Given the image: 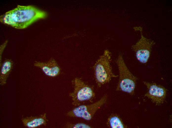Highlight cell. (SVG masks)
<instances>
[{
  "mask_svg": "<svg viewBox=\"0 0 172 128\" xmlns=\"http://www.w3.org/2000/svg\"><path fill=\"white\" fill-rule=\"evenodd\" d=\"M47 14L32 5H18L0 16V21L15 28H25L37 20L45 18Z\"/></svg>",
  "mask_w": 172,
  "mask_h": 128,
  "instance_id": "1",
  "label": "cell"
},
{
  "mask_svg": "<svg viewBox=\"0 0 172 128\" xmlns=\"http://www.w3.org/2000/svg\"><path fill=\"white\" fill-rule=\"evenodd\" d=\"M33 65L41 69L45 75L50 77H55L60 73V68L56 61L53 58L46 62L35 61Z\"/></svg>",
  "mask_w": 172,
  "mask_h": 128,
  "instance_id": "8",
  "label": "cell"
},
{
  "mask_svg": "<svg viewBox=\"0 0 172 128\" xmlns=\"http://www.w3.org/2000/svg\"><path fill=\"white\" fill-rule=\"evenodd\" d=\"M111 60L110 53L107 51L96 61L94 66L95 80L99 87L109 82L113 78L118 76L113 73L110 65Z\"/></svg>",
  "mask_w": 172,
  "mask_h": 128,
  "instance_id": "2",
  "label": "cell"
},
{
  "mask_svg": "<svg viewBox=\"0 0 172 128\" xmlns=\"http://www.w3.org/2000/svg\"><path fill=\"white\" fill-rule=\"evenodd\" d=\"M73 91L69 93L72 104L76 107L86 101L91 102L94 98L95 94L93 88L81 79L76 78L72 81Z\"/></svg>",
  "mask_w": 172,
  "mask_h": 128,
  "instance_id": "4",
  "label": "cell"
},
{
  "mask_svg": "<svg viewBox=\"0 0 172 128\" xmlns=\"http://www.w3.org/2000/svg\"><path fill=\"white\" fill-rule=\"evenodd\" d=\"M134 29L139 31L141 33V38L131 48L134 52L137 59L143 64L147 63L150 57L152 46L155 42L153 40L147 38L142 34V28L141 27H135Z\"/></svg>",
  "mask_w": 172,
  "mask_h": 128,
  "instance_id": "6",
  "label": "cell"
},
{
  "mask_svg": "<svg viewBox=\"0 0 172 128\" xmlns=\"http://www.w3.org/2000/svg\"><path fill=\"white\" fill-rule=\"evenodd\" d=\"M108 127L109 128H125L127 126L117 115L112 114L108 118L106 122Z\"/></svg>",
  "mask_w": 172,
  "mask_h": 128,
  "instance_id": "11",
  "label": "cell"
},
{
  "mask_svg": "<svg viewBox=\"0 0 172 128\" xmlns=\"http://www.w3.org/2000/svg\"><path fill=\"white\" fill-rule=\"evenodd\" d=\"M144 84L147 88V91L144 95L156 105L164 103L166 98L167 89L163 86L155 83L144 81Z\"/></svg>",
  "mask_w": 172,
  "mask_h": 128,
  "instance_id": "7",
  "label": "cell"
},
{
  "mask_svg": "<svg viewBox=\"0 0 172 128\" xmlns=\"http://www.w3.org/2000/svg\"><path fill=\"white\" fill-rule=\"evenodd\" d=\"M14 66V63L10 59H5L0 65V84L5 85Z\"/></svg>",
  "mask_w": 172,
  "mask_h": 128,
  "instance_id": "10",
  "label": "cell"
},
{
  "mask_svg": "<svg viewBox=\"0 0 172 128\" xmlns=\"http://www.w3.org/2000/svg\"><path fill=\"white\" fill-rule=\"evenodd\" d=\"M108 96L105 94L98 101L89 105H81L68 112L66 115L70 117L81 118L87 121L91 120L96 112L107 100Z\"/></svg>",
  "mask_w": 172,
  "mask_h": 128,
  "instance_id": "5",
  "label": "cell"
},
{
  "mask_svg": "<svg viewBox=\"0 0 172 128\" xmlns=\"http://www.w3.org/2000/svg\"><path fill=\"white\" fill-rule=\"evenodd\" d=\"M21 120L23 125L29 128H36L46 126L48 121L46 113L38 116L23 117Z\"/></svg>",
  "mask_w": 172,
  "mask_h": 128,
  "instance_id": "9",
  "label": "cell"
},
{
  "mask_svg": "<svg viewBox=\"0 0 172 128\" xmlns=\"http://www.w3.org/2000/svg\"><path fill=\"white\" fill-rule=\"evenodd\" d=\"M116 62L119 72V78L116 91H122L131 95H133L137 78L130 71L121 55H119Z\"/></svg>",
  "mask_w": 172,
  "mask_h": 128,
  "instance_id": "3",
  "label": "cell"
},
{
  "mask_svg": "<svg viewBox=\"0 0 172 128\" xmlns=\"http://www.w3.org/2000/svg\"><path fill=\"white\" fill-rule=\"evenodd\" d=\"M7 41H6L5 42L1 45L0 47V65L1 63V59H2V54L3 51L4 49L7 44Z\"/></svg>",
  "mask_w": 172,
  "mask_h": 128,
  "instance_id": "13",
  "label": "cell"
},
{
  "mask_svg": "<svg viewBox=\"0 0 172 128\" xmlns=\"http://www.w3.org/2000/svg\"><path fill=\"white\" fill-rule=\"evenodd\" d=\"M67 128H91L89 125L87 124L82 123H76L74 124L67 123L66 125Z\"/></svg>",
  "mask_w": 172,
  "mask_h": 128,
  "instance_id": "12",
  "label": "cell"
}]
</instances>
